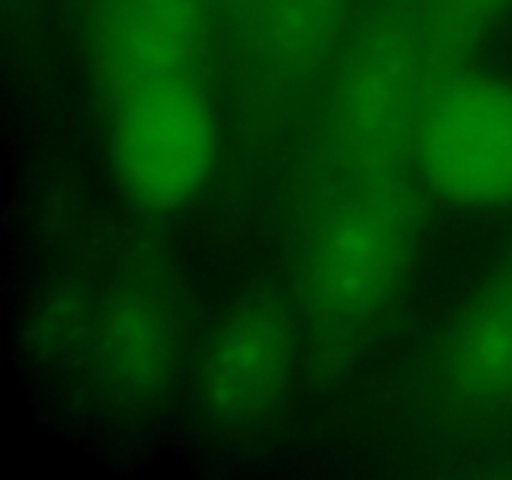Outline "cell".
Wrapping results in <instances>:
<instances>
[{
    "label": "cell",
    "mask_w": 512,
    "mask_h": 480,
    "mask_svg": "<svg viewBox=\"0 0 512 480\" xmlns=\"http://www.w3.org/2000/svg\"><path fill=\"white\" fill-rule=\"evenodd\" d=\"M428 88L418 0H380L353 23L325 80L303 195L420 178L415 140Z\"/></svg>",
    "instance_id": "1"
},
{
    "label": "cell",
    "mask_w": 512,
    "mask_h": 480,
    "mask_svg": "<svg viewBox=\"0 0 512 480\" xmlns=\"http://www.w3.org/2000/svg\"><path fill=\"white\" fill-rule=\"evenodd\" d=\"M418 183L378 180L300 203L293 300L315 358H343L393 303L418 243Z\"/></svg>",
    "instance_id": "2"
},
{
    "label": "cell",
    "mask_w": 512,
    "mask_h": 480,
    "mask_svg": "<svg viewBox=\"0 0 512 480\" xmlns=\"http://www.w3.org/2000/svg\"><path fill=\"white\" fill-rule=\"evenodd\" d=\"M103 108L115 175L135 203L168 213L200 193L218 153L208 78L143 85Z\"/></svg>",
    "instance_id": "3"
},
{
    "label": "cell",
    "mask_w": 512,
    "mask_h": 480,
    "mask_svg": "<svg viewBox=\"0 0 512 480\" xmlns=\"http://www.w3.org/2000/svg\"><path fill=\"white\" fill-rule=\"evenodd\" d=\"M420 183L448 203L512 205V83L463 65L430 83L415 140Z\"/></svg>",
    "instance_id": "4"
},
{
    "label": "cell",
    "mask_w": 512,
    "mask_h": 480,
    "mask_svg": "<svg viewBox=\"0 0 512 480\" xmlns=\"http://www.w3.org/2000/svg\"><path fill=\"white\" fill-rule=\"evenodd\" d=\"M303 340L295 300L275 290L240 298L200 350L195 388L205 418L233 433L268 423L293 388Z\"/></svg>",
    "instance_id": "5"
},
{
    "label": "cell",
    "mask_w": 512,
    "mask_h": 480,
    "mask_svg": "<svg viewBox=\"0 0 512 480\" xmlns=\"http://www.w3.org/2000/svg\"><path fill=\"white\" fill-rule=\"evenodd\" d=\"M213 0H93L88 50L100 103L143 85L205 78Z\"/></svg>",
    "instance_id": "6"
},
{
    "label": "cell",
    "mask_w": 512,
    "mask_h": 480,
    "mask_svg": "<svg viewBox=\"0 0 512 480\" xmlns=\"http://www.w3.org/2000/svg\"><path fill=\"white\" fill-rule=\"evenodd\" d=\"M355 0H243L235 10L245 75L270 100H298L328 80L353 28Z\"/></svg>",
    "instance_id": "7"
},
{
    "label": "cell",
    "mask_w": 512,
    "mask_h": 480,
    "mask_svg": "<svg viewBox=\"0 0 512 480\" xmlns=\"http://www.w3.org/2000/svg\"><path fill=\"white\" fill-rule=\"evenodd\" d=\"M445 408L463 418L512 408V255L465 300L433 360Z\"/></svg>",
    "instance_id": "8"
},
{
    "label": "cell",
    "mask_w": 512,
    "mask_h": 480,
    "mask_svg": "<svg viewBox=\"0 0 512 480\" xmlns=\"http://www.w3.org/2000/svg\"><path fill=\"white\" fill-rule=\"evenodd\" d=\"M180 348L175 295L155 273L120 280L98 325L100 373L120 395L145 400L170 383Z\"/></svg>",
    "instance_id": "9"
},
{
    "label": "cell",
    "mask_w": 512,
    "mask_h": 480,
    "mask_svg": "<svg viewBox=\"0 0 512 480\" xmlns=\"http://www.w3.org/2000/svg\"><path fill=\"white\" fill-rule=\"evenodd\" d=\"M430 83L470 65L512 0H418Z\"/></svg>",
    "instance_id": "10"
},
{
    "label": "cell",
    "mask_w": 512,
    "mask_h": 480,
    "mask_svg": "<svg viewBox=\"0 0 512 480\" xmlns=\"http://www.w3.org/2000/svg\"><path fill=\"white\" fill-rule=\"evenodd\" d=\"M240 3H243V0H213V5H215V8L225 10V13H228L230 18H233V15H235V10L240 8Z\"/></svg>",
    "instance_id": "11"
}]
</instances>
